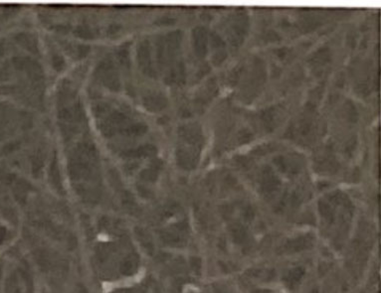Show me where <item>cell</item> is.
I'll list each match as a JSON object with an SVG mask.
<instances>
[{"label": "cell", "mask_w": 381, "mask_h": 293, "mask_svg": "<svg viewBox=\"0 0 381 293\" xmlns=\"http://www.w3.org/2000/svg\"><path fill=\"white\" fill-rule=\"evenodd\" d=\"M314 243V238L311 236L299 237L296 240H292L287 243L285 246V250L289 252H297L300 250H305L312 247Z\"/></svg>", "instance_id": "cell-1"}, {"label": "cell", "mask_w": 381, "mask_h": 293, "mask_svg": "<svg viewBox=\"0 0 381 293\" xmlns=\"http://www.w3.org/2000/svg\"><path fill=\"white\" fill-rule=\"evenodd\" d=\"M305 275V268L303 267H296L288 272V275L285 278V283L286 285L293 289L302 280L303 277Z\"/></svg>", "instance_id": "cell-2"}, {"label": "cell", "mask_w": 381, "mask_h": 293, "mask_svg": "<svg viewBox=\"0 0 381 293\" xmlns=\"http://www.w3.org/2000/svg\"><path fill=\"white\" fill-rule=\"evenodd\" d=\"M233 237L237 243L244 242L245 238H246V232H245L244 229L241 227L234 228L233 229Z\"/></svg>", "instance_id": "cell-3"}]
</instances>
